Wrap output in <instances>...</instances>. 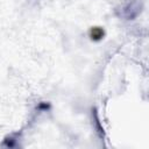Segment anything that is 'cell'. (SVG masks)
Here are the masks:
<instances>
[{"label":"cell","mask_w":149,"mask_h":149,"mask_svg":"<svg viewBox=\"0 0 149 149\" xmlns=\"http://www.w3.org/2000/svg\"><path fill=\"white\" fill-rule=\"evenodd\" d=\"M102 35H104V31L100 29V28H93L92 30H91V36H92V38L94 37V38H100V37H102Z\"/></svg>","instance_id":"cell-1"}]
</instances>
